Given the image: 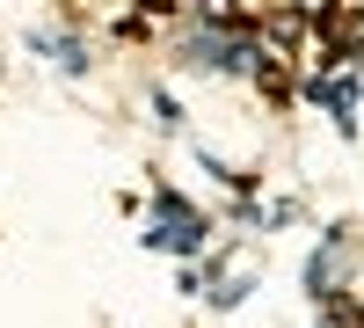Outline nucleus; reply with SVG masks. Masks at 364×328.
Segmentation results:
<instances>
[{
    "label": "nucleus",
    "mask_w": 364,
    "mask_h": 328,
    "mask_svg": "<svg viewBox=\"0 0 364 328\" xmlns=\"http://www.w3.org/2000/svg\"><path fill=\"white\" fill-rule=\"evenodd\" d=\"M29 51H37V58H51V66L66 73V80H80V73H87V44L73 37V29H29Z\"/></svg>",
    "instance_id": "3"
},
{
    "label": "nucleus",
    "mask_w": 364,
    "mask_h": 328,
    "mask_svg": "<svg viewBox=\"0 0 364 328\" xmlns=\"http://www.w3.org/2000/svg\"><path fill=\"white\" fill-rule=\"evenodd\" d=\"M336 285H343V233H328V241L314 248V263H306V292L328 307V300H343Z\"/></svg>",
    "instance_id": "4"
},
{
    "label": "nucleus",
    "mask_w": 364,
    "mask_h": 328,
    "mask_svg": "<svg viewBox=\"0 0 364 328\" xmlns=\"http://www.w3.org/2000/svg\"><path fill=\"white\" fill-rule=\"evenodd\" d=\"M204 212H190L175 190H154V226H146V248H175V255H204Z\"/></svg>",
    "instance_id": "1"
},
{
    "label": "nucleus",
    "mask_w": 364,
    "mask_h": 328,
    "mask_svg": "<svg viewBox=\"0 0 364 328\" xmlns=\"http://www.w3.org/2000/svg\"><path fill=\"white\" fill-rule=\"evenodd\" d=\"M255 58L262 51L240 37V29H197V37L182 44V66H197V73H248Z\"/></svg>",
    "instance_id": "2"
},
{
    "label": "nucleus",
    "mask_w": 364,
    "mask_h": 328,
    "mask_svg": "<svg viewBox=\"0 0 364 328\" xmlns=\"http://www.w3.org/2000/svg\"><path fill=\"white\" fill-rule=\"evenodd\" d=\"M154 117H161V132H175V125H182V110H175V95H154Z\"/></svg>",
    "instance_id": "5"
}]
</instances>
